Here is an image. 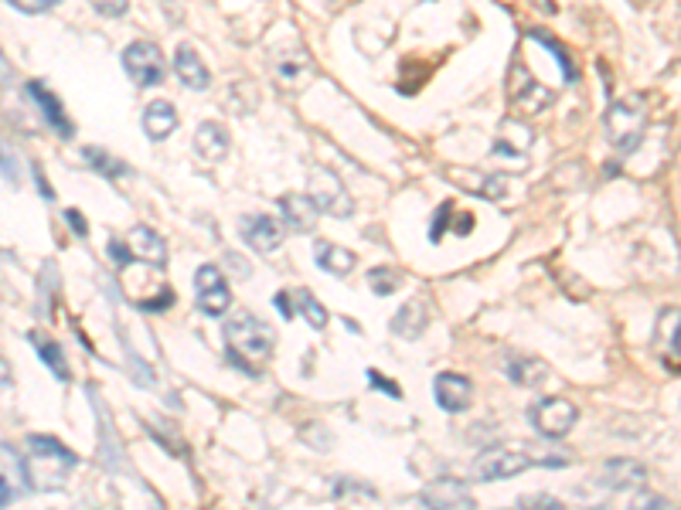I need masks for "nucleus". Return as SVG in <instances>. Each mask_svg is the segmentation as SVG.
Instances as JSON below:
<instances>
[{"label": "nucleus", "mask_w": 681, "mask_h": 510, "mask_svg": "<svg viewBox=\"0 0 681 510\" xmlns=\"http://www.w3.org/2000/svg\"><path fill=\"white\" fill-rule=\"evenodd\" d=\"M109 255H113L116 266H120V269L133 266V255H130V249H126V245L120 242V238H113V242H109Z\"/></svg>", "instance_id": "36"}, {"label": "nucleus", "mask_w": 681, "mask_h": 510, "mask_svg": "<svg viewBox=\"0 0 681 510\" xmlns=\"http://www.w3.org/2000/svg\"><path fill=\"white\" fill-rule=\"evenodd\" d=\"M72 470H75L72 449H65L62 442L52 436H28V453H24L28 490H41V493L62 490Z\"/></svg>", "instance_id": "1"}, {"label": "nucleus", "mask_w": 681, "mask_h": 510, "mask_svg": "<svg viewBox=\"0 0 681 510\" xmlns=\"http://www.w3.org/2000/svg\"><path fill=\"white\" fill-rule=\"evenodd\" d=\"M65 221H69V225L75 228V235H89V228H86V218H82V215H79V211H75V208H69V211H65Z\"/></svg>", "instance_id": "39"}, {"label": "nucleus", "mask_w": 681, "mask_h": 510, "mask_svg": "<svg viewBox=\"0 0 681 510\" xmlns=\"http://www.w3.org/2000/svg\"><path fill=\"white\" fill-rule=\"evenodd\" d=\"M280 211H283V218H287V228H290V232H297V235L314 232L317 215H321V208H317L310 194H283Z\"/></svg>", "instance_id": "15"}, {"label": "nucleus", "mask_w": 681, "mask_h": 510, "mask_svg": "<svg viewBox=\"0 0 681 510\" xmlns=\"http://www.w3.org/2000/svg\"><path fill=\"white\" fill-rule=\"evenodd\" d=\"M433 391H436V405L450 415L467 412L470 402H474V385H470V378H464V374H450V371L440 374Z\"/></svg>", "instance_id": "10"}, {"label": "nucleus", "mask_w": 681, "mask_h": 510, "mask_svg": "<svg viewBox=\"0 0 681 510\" xmlns=\"http://www.w3.org/2000/svg\"><path fill=\"white\" fill-rule=\"evenodd\" d=\"M552 92L549 89H542L532 75H525L521 72V65H515V72H511V102L521 109V113H542V109H549L552 106Z\"/></svg>", "instance_id": "11"}, {"label": "nucleus", "mask_w": 681, "mask_h": 510, "mask_svg": "<svg viewBox=\"0 0 681 510\" xmlns=\"http://www.w3.org/2000/svg\"><path fill=\"white\" fill-rule=\"evenodd\" d=\"M225 351H229V361L235 368L246 371L249 378H259L263 374L259 364L269 361V354H273V330L249 313H235L225 323Z\"/></svg>", "instance_id": "2"}, {"label": "nucleus", "mask_w": 681, "mask_h": 510, "mask_svg": "<svg viewBox=\"0 0 681 510\" xmlns=\"http://www.w3.org/2000/svg\"><path fill=\"white\" fill-rule=\"evenodd\" d=\"M18 493H21V490L14 487V483H7L4 476H0V507H7V504H11V500L18 497Z\"/></svg>", "instance_id": "40"}, {"label": "nucleus", "mask_w": 681, "mask_h": 510, "mask_svg": "<svg viewBox=\"0 0 681 510\" xmlns=\"http://www.w3.org/2000/svg\"><path fill=\"white\" fill-rule=\"evenodd\" d=\"M426 323H430V306H426L423 300H409L399 313H395L392 330L406 340H416V337H423Z\"/></svg>", "instance_id": "21"}, {"label": "nucleus", "mask_w": 681, "mask_h": 510, "mask_svg": "<svg viewBox=\"0 0 681 510\" xmlns=\"http://www.w3.org/2000/svg\"><path fill=\"white\" fill-rule=\"evenodd\" d=\"M521 507H562V500L556 497H545V493H535V497H521Z\"/></svg>", "instance_id": "37"}, {"label": "nucleus", "mask_w": 681, "mask_h": 510, "mask_svg": "<svg viewBox=\"0 0 681 510\" xmlns=\"http://www.w3.org/2000/svg\"><path fill=\"white\" fill-rule=\"evenodd\" d=\"M355 252L351 249H341V245H317V266L324 272H331V276H348L351 269H355Z\"/></svg>", "instance_id": "24"}, {"label": "nucleus", "mask_w": 681, "mask_h": 510, "mask_svg": "<svg viewBox=\"0 0 681 510\" xmlns=\"http://www.w3.org/2000/svg\"><path fill=\"white\" fill-rule=\"evenodd\" d=\"M126 249H130L133 262L140 259V262H150V266H157V269L167 266V245H164V238L157 235L154 228H147V225H137L130 235H126Z\"/></svg>", "instance_id": "14"}, {"label": "nucleus", "mask_w": 681, "mask_h": 510, "mask_svg": "<svg viewBox=\"0 0 681 510\" xmlns=\"http://www.w3.org/2000/svg\"><path fill=\"white\" fill-rule=\"evenodd\" d=\"M35 181H38V191L45 194V198H55V191H52V187H48V181H45V170H41V167H35Z\"/></svg>", "instance_id": "43"}, {"label": "nucleus", "mask_w": 681, "mask_h": 510, "mask_svg": "<svg viewBox=\"0 0 681 510\" xmlns=\"http://www.w3.org/2000/svg\"><path fill=\"white\" fill-rule=\"evenodd\" d=\"M239 235L246 238L249 249H256V252H276L283 245V235H287V228H283L276 218H269V215H246V218L239 221Z\"/></svg>", "instance_id": "9"}, {"label": "nucleus", "mask_w": 681, "mask_h": 510, "mask_svg": "<svg viewBox=\"0 0 681 510\" xmlns=\"http://www.w3.org/2000/svg\"><path fill=\"white\" fill-rule=\"evenodd\" d=\"M310 198L321 211L334 218H351L355 215V201H351L348 187L338 181V174L327 167H314L310 170Z\"/></svg>", "instance_id": "5"}, {"label": "nucleus", "mask_w": 681, "mask_h": 510, "mask_svg": "<svg viewBox=\"0 0 681 510\" xmlns=\"http://www.w3.org/2000/svg\"><path fill=\"white\" fill-rule=\"evenodd\" d=\"M528 38H532V41H542V48L549 51V55L556 58V62L562 65V75H566V82H576V79H579V72H576L573 58L566 55V48H562L559 41L552 38V34H545V31H532V34H528Z\"/></svg>", "instance_id": "28"}, {"label": "nucleus", "mask_w": 681, "mask_h": 510, "mask_svg": "<svg viewBox=\"0 0 681 510\" xmlns=\"http://www.w3.org/2000/svg\"><path fill=\"white\" fill-rule=\"evenodd\" d=\"M535 459L525 453H515V449H487V453L477 459L474 473L477 480L494 483V480H508V476H518L532 466Z\"/></svg>", "instance_id": "7"}, {"label": "nucleus", "mask_w": 681, "mask_h": 510, "mask_svg": "<svg viewBox=\"0 0 681 510\" xmlns=\"http://www.w3.org/2000/svg\"><path fill=\"white\" fill-rule=\"evenodd\" d=\"M293 306H297V310L304 313L307 323H310L314 330H324V327H327V310L314 300V296L307 293V289H293Z\"/></svg>", "instance_id": "29"}, {"label": "nucleus", "mask_w": 681, "mask_h": 510, "mask_svg": "<svg viewBox=\"0 0 681 510\" xmlns=\"http://www.w3.org/2000/svg\"><path fill=\"white\" fill-rule=\"evenodd\" d=\"M123 68L126 75L137 85H144V89L164 82V55L161 48L150 45V41H133V45L123 51Z\"/></svg>", "instance_id": "6"}, {"label": "nucleus", "mask_w": 681, "mask_h": 510, "mask_svg": "<svg viewBox=\"0 0 681 510\" xmlns=\"http://www.w3.org/2000/svg\"><path fill=\"white\" fill-rule=\"evenodd\" d=\"M174 130H178V109L167 99H154L144 109V133L150 140H167Z\"/></svg>", "instance_id": "20"}, {"label": "nucleus", "mask_w": 681, "mask_h": 510, "mask_svg": "<svg viewBox=\"0 0 681 510\" xmlns=\"http://www.w3.org/2000/svg\"><path fill=\"white\" fill-rule=\"evenodd\" d=\"M453 215V204H440V215H436V221H433V242H440L443 238V225H447V218Z\"/></svg>", "instance_id": "38"}, {"label": "nucleus", "mask_w": 681, "mask_h": 510, "mask_svg": "<svg viewBox=\"0 0 681 510\" xmlns=\"http://www.w3.org/2000/svg\"><path fill=\"white\" fill-rule=\"evenodd\" d=\"M276 79L287 89H300L307 79H314V62L307 58V51L300 45H287V58L276 62Z\"/></svg>", "instance_id": "19"}, {"label": "nucleus", "mask_w": 681, "mask_h": 510, "mask_svg": "<svg viewBox=\"0 0 681 510\" xmlns=\"http://www.w3.org/2000/svg\"><path fill=\"white\" fill-rule=\"evenodd\" d=\"M654 337H658V344L671 357H681V310H678V306H668V310L658 313V327H654Z\"/></svg>", "instance_id": "23"}, {"label": "nucleus", "mask_w": 681, "mask_h": 510, "mask_svg": "<svg viewBox=\"0 0 681 510\" xmlns=\"http://www.w3.org/2000/svg\"><path fill=\"white\" fill-rule=\"evenodd\" d=\"M82 157H86L89 167H96L99 174L109 177V181H120V177L130 174V167H126L123 160H116L113 153H106V150H99V147H86V150H82Z\"/></svg>", "instance_id": "26"}, {"label": "nucleus", "mask_w": 681, "mask_h": 510, "mask_svg": "<svg viewBox=\"0 0 681 510\" xmlns=\"http://www.w3.org/2000/svg\"><path fill=\"white\" fill-rule=\"evenodd\" d=\"M11 79H14V72H11V62H7V58L0 55V89H4V85H11Z\"/></svg>", "instance_id": "42"}, {"label": "nucleus", "mask_w": 681, "mask_h": 510, "mask_svg": "<svg viewBox=\"0 0 681 510\" xmlns=\"http://www.w3.org/2000/svg\"><path fill=\"white\" fill-rule=\"evenodd\" d=\"M528 419H532L535 432L545 439H562L569 436V429L579 419V408L569 402V398H542L528 408Z\"/></svg>", "instance_id": "4"}, {"label": "nucleus", "mask_w": 681, "mask_h": 510, "mask_svg": "<svg viewBox=\"0 0 681 510\" xmlns=\"http://www.w3.org/2000/svg\"><path fill=\"white\" fill-rule=\"evenodd\" d=\"M532 143H535L532 126L518 123V119H504L501 136H498V143H494V157H501V160L508 157V160H515V164H525V153L532 150Z\"/></svg>", "instance_id": "12"}, {"label": "nucleus", "mask_w": 681, "mask_h": 510, "mask_svg": "<svg viewBox=\"0 0 681 510\" xmlns=\"http://www.w3.org/2000/svg\"><path fill=\"white\" fill-rule=\"evenodd\" d=\"M419 500H423L426 507H474L470 493L453 480H440L433 483V487H426L419 493Z\"/></svg>", "instance_id": "22"}, {"label": "nucleus", "mask_w": 681, "mask_h": 510, "mask_svg": "<svg viewBox=\"0 0 681 510\" xmlns=\"http://www.w3.org/2000/svg\"><path fill=\"white\" fill-rule=\"evenodd\" d=\"M229 147H232V140H229V130H225L222 123H201L198 126L195 150H198L201 160H208V164H222Z\"/></svg>", "instance_id": "18"}, {"label": "nucleus", "mask_w": 681, "mask_h": 510, "mask_svg": "<svg viewBox=\"0 0 681 510\" xmlns=\"http://www.w3.org/2000/svg\"><path fill=\"white\" fill-rule=\"evenodd\" d=\"M644 480H647V470L637 459H610L600 470V483L610 490H634V487H644Z\"/></svg>", "instance_id": "16"}, {"label": "nucleus", "mask_w": 681, "mask_h": 510, "mask_svg": "<svg viewBox=\"0 0 681 510\" xmlns=\"http://www.w3.org/2000/svg\"><path fill=\"white\" fill-rule=\"evenodd\" d=\"M28 96H31V102H35V109L41 113V119H45V123L52 126V130H55L58 136H62V140H72V136H75V126H72V119L65 116L62 102H58L41 82H28Z\"/></svg>", "instance_id": "13"}, {"label": "nucleus", "mask_w": 681, "mask_h": 510, "mask_svg": "<svg viewBox=\"0 0 681 510\" xmlns=\"http://www.w3.org/2000/svg\"><path fill=\"white\" fill-rule=\"evenodd\" d=\"M644 126H647V102L641 96H627L617 99L607 113V133L617 147L620 157H630L637 150V143L644 140Z\"/></svg>", "instance_id": "3"}, {"label": "nucleus", "mask_w": 681, "mask_h": 510, "mask_svg": "<svg viewBox=\"0 0 681 510\" xmlns=\"http://www.w3.org/2000/svg\"><path fill=\"white\" fill-rule=\"evenodd\" d=\"M368 385H372V388H378V391H389L392 398H402V388L395 385V381L382 378V374H378V371H368Z\"/></svg>", "instance_id": "35"}, {"label": "nucleus", "mask_w": 681, "mask_h": 510, "mask_svg": "<svg viewBox=\"0 0 681 510\" xmlns=\"http://www.w3.org/2000/svg\"><path fill=\"white\" fill-rule=\"evenodd\" d=\"M31 344H35L38 357L52 368V374L58 381H69V361H65L62 344H55L52 337H41V334H31Z\"/></svg>", "instance_id": "25"}, {"label": "nucleus", "mask_w": 681, "mask_h": 510, "mask_svg": "<svg viewBox=\"0 0 681 510\" xmlns=\"http://www.w3.org/2000/svg\"><path fill=\"white\" fill-rule=\"evenodd\" d=\"M276 310H280L287 320L293 317V300H290V293H280V296H276Z\"/></svg>", "instance_id": "41"}, {"label": "nucleus", "mask_w": 681, "mask_h": 510, "mask_svg": "<svg viewBox=\"0 0 681 510\" xmlns=\"http://www.w3.org/2000/svg\"><path fill=\"white\" fill-rule=\"evenodd\" d=\"M399 283H402V276L395 269H389V266H378V269L368 272V286H372L378 296L395 293V286H399Z\"/></svg>", "instance_id": "31"}, {"label": "nucleus", "mask_w": 681, "mask_h": 510, "mask_svg": "<svg viewBox=\"0 0 681 510\" xmlns=\"http://www.w3.org/2000/svg\"><path fill=\"white\" fill-rule=\"evenodd\" d=\"M11 7H18L21 14H45L52 11V7H58L62 0H7Z\"/></svg>", "instance_id": "33"}, {"label": "nucleus", "mask_w": 681, "mask_h": 510, "mask_svg": "<svg viewBox=\"0 0 681 510\" xmlns=\"http://www.w3.org/2000/svg\"><path fill=\"white\" fill-rule=\"evenodd\" d=\"M538 4H542L545 11H556V4H552V0H538Z\"/></svg>", "instance_id": "45"}, {"label": "nucleus", "mask_w": 681, "mask_h": 510, "mask_svg": "<svg viewBox=\"0 0 681 510\" xmlns=\"http://www.w3.org/2000/svg\"><path fill=\"white\" fill-rule=\"evenodd\" d=\"M0 476H4L7 483H14L18 490H24L18 480H28V473H24V456H18V449L7 446V442H0Z\"/></svg>", "instance_id": "27"}, {"label": "nucleus", "mask_w": 681, "mask_h": 510, "mask_svg": "<svg viewBox=\"0 0 681 510\" xmlns=\"http://www.w3.org/2000/svg\"><path fill=\"white\" fill-rule=\"evenodd\" d=\"M195 289H198V306L208 313V317H222V313H229L232 293H229L225 276L218 272V266H201L195 272Z\"/></svg>", "instance_id": "8"}, {"label": "nucleus", "mask_w": 681, "mask_h": 510, "mask_svg": "<svg viewBox=\"0 0 681 510\" xmlns=\"http://www.w3.org/2000/svg\"><path fill=\"white\" fill-rule=\"evenodd\" d=\"M0 174H4L11 184H18V181H21V164H18V157H14V153L7 150L4 143H0Z\"/></svg>", "instance_id": "32"}, {"label": "nucleus", "mask_w": 681, "mask_h": 510, "mask_svg": "<svg viewBox=\"0 0 681 510\" xmlns=\"http://www.w3.org/2000/svg\"><path fill=\"white\" fill-rule=\"evenodd\" d=\"M4 388H11V364L0 357V391H4Z\"/></svg>", "instance_id": "44"}, {"label": "nucleus", "mask_w": 681, "mask_h": 510, "mask_svg": "<svg viewBox=\"0 0 681 510\" xmlns=\"http://www.w3.org/2000/svg\"><path fill=\"white\" fill-rule=\"evenodd\" d=\"M508 378L515 385H538L545 378V368L538 361H528V357H515V361H508Z\"/></svg>", "instance_id": "30"}, {"label": "nucleus", "mask_w": 681, "mask_h": 510, "mask_svg": "<svg viewBox=\"0 0 681 510\" xmlns=\"http://www.w3.org/2000/svg\"><path fill=\"white\" fill-rule=\"evenodd\" d=\"M174 72H178V79L188 85V89H208L212 85V75H208V65L198 58V51L191 45H178V51H174Z\"/></svg>", "instance_id": "17"}, {"label": "nucleus", "mask_w": 681, "mask_h": 510, "mask_svg": "<svg viewBox=\"0 0 681 510\" xmlns=\"http://www.w3.org/2000/svg\"><path fill=\"white\" fill-rule=\"evenodd\" d=\"M92 7H96L103 17H123L130 11V0H89Z\"/></svg>", "instance_id": "34"}]
</instances>
